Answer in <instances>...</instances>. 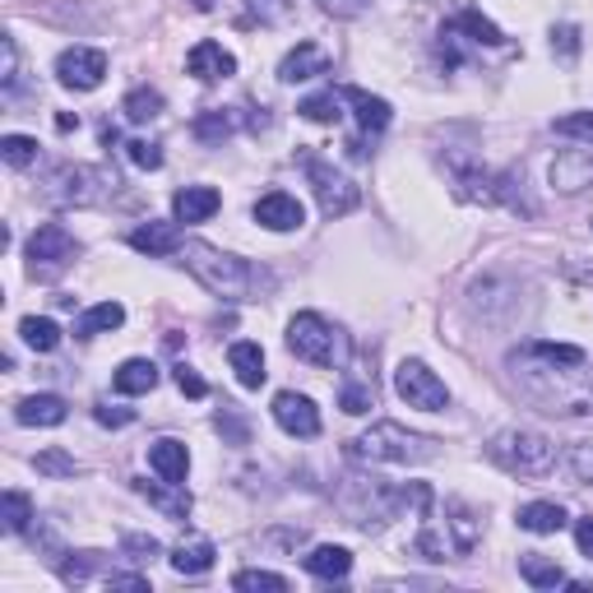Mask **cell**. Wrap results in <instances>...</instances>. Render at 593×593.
Returning <instances> with one entry per match:
<instances>
[{
	"instance_id": "obj_36",
	"label": "cell",
	"mask_w": 593,
	"mask_h": 593,
	"mask_svg": "<svg viewBox=\"0 0 593 593\" xmlns=\"http://www.w3.org/2000/svg\"><path fill=\"white\" fill-rule=\"evenodd\" d=\"M0 519H5L10 533H28V525L38 515H33V501L24 492H5V496H0Z\"/></svg>"
},
{
	"instance_id": "obj_5",
	"label": "cell",
	"mask_w": 593,
	"mask_h": 593,
	"mask_svg": "<svg viewBox=\"0 0 593 593\" xmlns=\"http://www.w3.org/2000/svg\"><path fill=\"white\" fill-rule=\"evenodd\" d=\"M487 459H492L496 468H505L510 478H547L556 468V445L547 441V436H538V431L510 427V431L492 436Z\"/></svg>"
},
{
	"instance_id": "obj_8",
	"label": "cell",
	"mask_w": 593,
	"mask_h": 593,
	"mask_svg": "<svg viewBox=\"0 0 593 593\" xmlns=\"http://www.w3.org/2000/svg\"><path fill=\"white\" fill-rule=\"evenodd\" d=\"M394 390L399 399H404L408 408H422V413H445L450 408V390H445V380L431 371L427 362H399V371H394Z\"/></svg>"
},
{
	"instance_id": "obj_51",
	"label": "cell",
	"mask_w": 593,
	"mask_h": 593,
	"mask_svg": "<svg viewBox=\"0 0 593 593\" xmlns=\"http://www.w3.org/2000/svg\"><path fill=\"white\" fill-rule=\"evenodd\" d=\"M218 431L228 436V441H237V445H247V422H241V417L232 413V408H223L218 413Z\"/></svg>"
},
{
	"instance_id": "obj_37",
	"label": "cell",
	"mask_w": 593,
	"mask_h": 593,
	"mask_svg": "<svg viewBox=\"0 0 593 593\" xmlns=\"http://www.w3.org/2000/svg\"><path fill=\"white\" fill-rule=\"evenodd\" d=\"M296 112H302L306 121H316V126H335V121L343 116V93H335V89H329V93H316V98H306Z\"/></svg>"
},
{
	"instance_id": "obj_2",
	"label": "cell",
	"mask_w": 593,
	"mask_h": 593,
	"mask_svg": "<svg viewBox=\"0 0 593 593\" xmlns=\"http://www.w3.org/2000/svg\"><path fill=\"white\" fill-rule=\"evenodd\" d=\"M181 255H186V269L200 278V288L214 292L218 302H260V296L274 292L269 269H260L232 251L209 247V241H186Z\"/></svg>"
},
{
	"instance_id": "obj_43",
	"label": "cell",
	"mask_w": 593,
	"mask_h": 593,
	"mask_svg": "<svg viewBox=\"0 0 593 593\" xmlns=\"http://www.w3.org/2000/svg\"><path fill=\"white\" fill-rule=\"evenodd\" d=\"M552 56H562V61L580 56V28H575V24H556L552 28Z\"/></svg>"
},
{
	"instance_id": "obj_21",
	"label": "cell",
	"mask_w": 593,
	"mask_h": 593,
	"mask_svg": "<svg viewBox=\"0 0 593 593\" xmlns=\"http://www.w3.org/2000/svg\"><path fill=\"white\" fill-rule=\"evenodd\" d=\"M343 102L357 112V126L366 130V135H380L394 121V112H390V102L386 98H376V93H366V89H343Z\"/></svg>"
},
{
	"instance_id": "obj_33",
	"label": "cell",
	"mask_w": 593,
	"mask_h": 593,
	"mask_svg": "<svg viewBox=\"0 0 593 593\" xmlns=\"http://www.w3.org/2000/svg\"><path fill=\"white\" fill-rule=\"evenodd\" d=\"M121 112H126L130 126H144V121H153L163 112V93L159 89H130L126 102H121Z\"/></svg>"
},
{
	"instance_id": "obj_55",
	"label": "cell",
	"mask_w": 593,
	"mask_h": 593,
	"mask_svg": "<svg viewBox=\"0 0 593 593\" xmlns=\"http://www.w3.org/2000/svg\"><path fill=\"white\" fill-rule=\"evenodd\" d=\"M75 126H79V116H70V112L56 116V130H75Z\"/></svg>"
},
{
	"instance_id": "obj_3",
	"label": "cell",
	"mask_w": 593,
	"mask_h": 593,
	"mask_svg": "<svg viewBox=\"0 0 593 593\" xmlns=\"http://www.w3.org/2000/svg\"><path fill=\"white\" fill-rule=\"evenodd\" d=\"M339 505L348 515V525H357L362 533H380L390 525V519H399V510L404 505H417V510H431V487L413 482V487H390L380 478H348L343 492H339Z\"/></svg>"
},
{
	"instance_id": "obj_7",
	"label": "cell",
	"mask_w": 593,
	"mask_h": 593,
	"mask_svg": "<svg viewBox=\"0 0 593 593\" xmlns=\"http://www.w3.org/2000/svg\"><path fill=\"white\" fill-rule=\"evenodd\" d=\"M116 190V177H108V172H98V167H56L47 177V195L56 200V204H98V200H108Z\"/></svg>"
},
{
	"instance_id": "obj_49",
	"label": "cell",
	"mask_w": 593,
	"mask_h": 593,
	"mask_svg": "<svg viewBox=\"0 0 593 593\" xmlns=\"http://www.w3.org/2000/svg\"><path fill=\"white\" fill-rule=\"evenodd\" d=\"M570 474L593 487V441H584V445L570 450Z\"/></svg>"
},
{
	"instance_id": "obj_48",
	"label": "cell",
	"mask_w": 593,
	"mask_h": 593,
	"mask_svg": "<svg viewBox=\"0 0 593 593\" xmlns=\"http://www.w3.org/2000/svg\"><path fill=\"white\" fill-rule=\"evenodd\" d=\"M93 417L102 427H130L135 422V408H121V404H108V399H102V404H93Z\"/></svg>"
},
{
	"instance_id": "obj_16",
	"label": "cell",
	"mask_w": 593,
	"mask_h": 593,
	"mask_svg": "<svg viewBox=\"0 0 593 593\" xmlns=\"http://www.w3.org/2000/svg\"><path fill=\"white\" fill-rule=\"evenodd\" d=\"M186 70L200 84H214V79L237 75V56H232V51H223L218 42H195V47H190V56H186Z\"/></svg>"
},
{
	"instance_id": "obj_53",
	"label": "cell",
	"mask_w": 593,
	"mask_h": 593,
	"mask_svg": "<svg viewBox=\"0 0 593 593\" xmlns=\"http://www.w3.org/2000/svg\"><path fill=\"white\" fill-rule=\"evenodd\" d=\"M575 543H580V552H584L589 562H593V515H589V519H580V525H575Z\"/></svg>"
},
{
	"instance_id": "obj_19",
	"label": "cell",
	"mask_w": 593,
	"mask_h": 593,
	"mask_svg": "<svg viewBox=\"0 0 593 593\" xmlns=\"http://www.w3.org/2000/svg\"><path fill=\"white\" fill-rule=\"evenodd\" d=\"M218 204H223V195L214 186H186V190H177V200H172V214H177V223H204L218 214Z\"/></svg>"
},
{
	"instance_id": "obj_41",
	"label": "cell",
	"mask_w": 593,
	"mask_h": 593,
	"mask_svg": "<svg viewBox=\"0 0 593 593\" xmlns=\"http://www.w3.org/2000/svg\"><path fill=\"white\" fill-rule=\"evenodd\" d=\"M556 135L566 139H584V144H593V112H570V116H556L552 121Z\"/></svg>"
},
{
	"instance_id": "obj_25",
	"label": "cell",
	"mask_w": 593,
	"mask_h": 593,
	"mask_svg": "<svg viewBox=\"0 0 593 593\" xmlns=\"http://www.w3.org/2000/svg\"><path fill=\"white\" fill-rule=\"evenodd\" d=\"M153 386H159V366H153L149 357L121 362L116 376H112V390H116V394H149Z\"/></svg>"
},
{
	"instance_id": "obj_30",
	"label": "cell",
	"mask_w": 593,
	"mask_h": 593,
	"mask_svg": "<svg viewBox=\"0 0 593 593\" xmlns=\"http://www.w3.org/2000/svg\"><path fill=\"white\" fill-rule=\"evenodd\" d=\"M121 325H126V306H121V302H98V306H89L75 320V335L93 339V335H102V329H121Z\"/></svg>"
},
{
	"instance_id": "obj_6",
	"label": "cell",
	"mask_w": 593,
	"mask_h": 593,
	"mask_svg": "<svg viewBox=\"0 0 593 593\" xmlns=\"http://www.w3.org/2000/svg\"><path fill=\"white\" fill-rule=\"evenodd\" d=\"M288 348L302 362L311 366H343L348 362V335L339 325H329L325 316L316 311H302V316H292L288 325Z\"/></svg>"
},
{
	"instance_id": "obj_11",
	"label": "cell",
	"mask_w": 593,
	"mask_h": 593,
	"mask_svg": "<svg viewBox=\"0 0 593 593\" xmlns=\"http://www.w3.org/2000/svg\"><path fill=\"white\" fill-rule=\"evenodd\" d=\"M75 255H79V241L70 237L61 223H42V228L28 237V265H33V274H38V269H61Z\"/></svg>"
},
{
	"instance_id": "obj_14",
	"label": "cell",
	"mask_w": 593,
	"mask_h": 593,
	"mask_svg": "<svg viewBox=\"0 0 593 593\" xmlns=\"http://www.w3.org/2000/svg\"><path fill=\"white\" fill-rule=\"evenodd\" d=\"M505 177H496V172H487V167H455V195L468 200V204H496L505 200Z\"/></svg>"
},
{
	"instance_id": "obj_52",
	"label": "cell",
	"mask_w": 593,
	"mask_h": 593,
	"mask_svg": "<svg viewBox=\"0 0 593 593\" xmlns=\"http://www.w3.org/2000/svg\"><path fill=\"white\" fill-rule=\"evenodd\" d=\"M325 14H335V20H353V14L366 10V0H320Z\"/></svg>"
},
{
	"instance_id": "obj_34",
	"label": "cell",
	"mask_w": 593,
	"mask_h": 593,
	"mask_svg": "<svg viewBox=\"0 0 593 593\" xmlns=\"http://www.w3.org/2000/svg\"><path fill=\"white\" fill-rule=\"evenodd\" d=\"M232 130H237V116L223 112V108L195 116V139H200V144H223V139H228Z\"/></svg>"
},
{
	"instance_id": "obj_9",
	"label": "cell",
	"mask_w": 593,
	"mask_h": 593,
	"mask_svg": "<svg viewBox=\"0 0 593 593\" xmlns=\"http://www.w3.org/2000/svg\"><path fill=\"white\" fill-rule=\"evenodd\" d=\"M306 177H311V190H316V200H320V214L325 218H343V214H353V209L362 204V190L343 177L339 167H329L320 159H311L306 163Z\"/></svg>"
},
{
	"instance_id": "obj_29",
	"label": "cell",
	"mask_w": 593,
	"mask_h": 593,
	"mask_svg": "<svg viewBox=\"0 0 593 593\" xmlns=\"http://www.w3.org/2000/svg\"><path fill=\"white\" fill-rule=\"evenodd\" d=\"M316 580H343L348 570H353V552L348 547H335V543H325L316 552H306V562H302Z\"/></svg>"
},
{
	"instance_id": "obj_45",
	"label": "cell",
	"mask_w": 593,
	"mask_h": 593,
	"mask_svg": "<svg viewBox=\"0 0 593 593\" xmlns=\"http://www.w3.org/2000/svg\"><path fill=\"white\" fill-rule=\"evenodd\" d=\"M126 153H130V163H135V167H144V172H159V167H163V149H159V144H149V139H130Z\"/></svg>"
},
{
	"instance_id": "obj_38",
	"label": "cell",
	"mask_w": 593,
	"mask_h": 593,
	"mask_svg": "<svg viewBox=\"0 0 593 593\" xmlns=\"http://www.w3.org/2000/svg\"><path fill=\"white\" fill-rule=\"evenodd\" d=\"M0 159H5L10 167H33V163H38V139L5 135V139H0Z\"/></svg>"
},
{
	"instance_id": "obj_17",
	"label": "cell",
	"mask_w": 593,
	"mask_h": 593,
	"mask_svg": "<svg viewBox=\"0 0 593 593\" xmlns=\"http://www.w3.org/2000/svg\"><path fill=\"white\" fill-rule=\"evenodd\" d=\"M65 399L61 394H28L14 404V422L20 427H61L65 422Z\"/></svg>"
},
{
	"instance_id": "obj_12",
	"label": "cell",
	"mask_w": 593,
	"mask_h": 593,
	"mask_svg": "<svg viewBox=\"0 0 593 593\" xmlns=\"http://www.w3.org/2000/svg\"><path fill=\"white\" fill-rule=\"evenodd\" d=\"M274 422L283 427L288 436H302V441L320 436V413H316V404H311L306 394H292V390L274 394Z\"/></svg>"
},
{
	"instance_id": "obj_22",
	"label": "cell",
	"mask_w": 593,
	"mask_h": 593,
	"mask_svg": "<svg viewBox=\"0 0 593 593\" xmlns=\"http://www.w3.org/2000/svg\"><path fill=\"white\" fill-rule=\"evenodd\" d=\"M445 529L455 533V556H468L478 547V538H482V519L474 505H464V501H445Z\"/></svg>"
},
{
	"instance_id": "obj_4",
	"label": "cell",
	"mask_w": 593,
	"mask_h": 593,
	"mask_svg": "<svg viewBox=\"0 0 593 593\" xmlns=\"http://www.w3.org/2000/svg\"><path fill=\"white\" fill-rule=\"evenodd\" d=\"M436 455H441L436 436H417L399 422H376L371 431L348 441V459L353 464H427Z\"/></svg>"
},
{
	"instance_id": "obj_40",
	"label": "cell",
	"mask_w": 593,
	"mask_h": 593,
	"mask_svg": "<svg viewBox=\"0 0 593 593\" xmlns=\"http://www.w3.org/2000/svg\"><path fill=\"white\" fill-rule=\"evenodd\" d=\"M33 468H38L42 478H75L79 474V464L65 455V450H42L38 459H33Z\"/></svg>"
},
{
	"instance_id": "obj_39",
	"label": "cell",
	"mask_w": 593,
	"mask_h": 593,
	"mask_svg": "<svg viewBox=\"0 0 593 593\" xmlns=\"http://www.w3.org/2000/svg\"><path fill=\"white\" fill-rule=\"evenodd\" d=\"M102 562V552H70V562H61L56 570H61V580L65 584H84L93 575V566Z\"/></svg>"
},
{
	"instance_id": "obj_1",
	"label": "cell",
	"mask_w": 593,
	"mask_h": 593,
	"mask_svg": "<svg viewBox=\"0 0 593 593\" xmlns=\"http://www.w3.org/2000/svg\"><path fill=\"white\" fill-rule=\"evenodd\" d=\"M505 371H510L515 390L525 394L538 413H552V417L593 413V371H589L584 348L529 339L505 357Z\"/></svg>"
},
{
	"instance_id": "obj_35",
	"label": "cell",
	"mask_w": 593,
	"mask_h": 593,
	"mask_svg": "<svg viewBox=\"0 0 593 593\" xmlns=\"http://www.w3.org/2000/svg\"><path fill=\"white\" fill-rule=\"evenodd\" d=\"M450 28H455V33H468V38L482 42V47H501V42H505V33H501L492 20H482L478 10H459V20L450 24Z\"/></svg>"
},
{
	"instance_id": "obj_28",
	"label": "cell",
	"mask_w": 593,
	"mask_h": 593,
	"mask_svg": "<svg viewBox=\"0 0 593 593\" xmlns=\"http://www.w3.org/2000/svg\"><path fill=\"white\" fill-rule=\"evenodd\" d=\"M519 529H529V533H562L566 529V510L556 501H529V505H519Z\"/></svg>"
},
{
	"instance_id": "obj_32",
	"label": "cell",
	"mask_w": 593,
	"mask_h": 593,
	"mask_svg": "<svg viewBox=\"0 0 593 593\" xmlns=\"http://www.w3.org/2000/svg\"><path fill=\"white\" fill-rule=\"evenodd\" d=\"M20 339L33 348V353H51L61 343V325L47 320V316H24L20 320Z\"/></svg>"
},
{
	"instance_id": "obj_46",
	"label": "cell",
	"mask_w": 593,
	"mask_h": 593,
	"mask_svg": "<svg viewBox=\"0 0 593 593\" xmlns=\"http://www.w3.org/2000/svg\"><path fill=\"white\" fill-rule=\"evenodd\" d=\"M121 552H130V562H153L163 547H159V538H149V533H126L121 538Z\"/></svg>"
},
{
	"instance_id": "obj_44",
	"label": "cell",
	"mask_w": 593,
	"mask_h": 593,
	"mask_svg": "<svg viewBox=\"0 0 593 593\" xmlns=\"http://www.w3.org/2000/svg\"><path fill=\"white\" fill-rule=\"evenodd\" d=\"M232 589H288V580L283 575H274V570H237Z\"/></svg>"
},
{
	"instance_id": "obj_15",
	"label": "cell",
	"mask_w": 593,
	"mask_h": 593,
	"mask_svg": "<svg viewBox=\"0 0 593 593\" xmlns=\"http://www.w3.org/2000/svg\"><path fill=\"white\" fill-rule=\"evenodd\" d=\"M552 186L562 190V195H580L584 186H593V153H589V149H566V153H556V163H552Z\"/></svg>"
},
{
	"instance_id": "obj_47",
	"label": "cell",
	"mask_w": 593,
	"mask_h": 593,
	"mask_svg": "<svg viewBox=\"0 0 593 593\" xmlns=\"http://www.w3.org/2000/svg\"><path fill=\"white\" fill-rule=\"evenodd\" d=\"M14 79H20V47H14V38L5 33V38H0V84L14 89Z\"/></svg>"
},
{
	"instance_id": "obj_20",
	"label": "cell",
	"mask_w": 593,
	"mask_h": 593,
	"mask_svg": "<svg viewBox=\"0 0 593 593\" xmlns=\"http://www.w3.org/2000/svg\"><path fill=\"white\" fill-rule=\"evenodd\" d=\"M149 468L159 474L163 482H186V468H190V450L181 441H172V436H163V441L149 445Z\"/></svg>"
},
{
	"instance_id": "obj_24",
	"label": "cell",
	"mask_w": 593,
	"mask_h": 593,
	"mask_svg": "<svg viewBox=\"0 0 593 593\" xmlns=\"http://www.w3.org/2000/svg\"><path fill=\"white\" fill-rule=\"evenodd\" d=\"M130 247L139 255H172V251H181V232H177V223H144V228L130 232Z\"/></svg>"
},
{
	"instance_id": "obj_27",
	"label": "cell",
	"mask_w": 593,
	"mask_h": 593,
	"mask_svg": "<svg viewBox=\"0 0 593 593\" xmlns=\"http://www.w3.org/2000/svg\"><path fill=\"white\" fill-rule=\"evenodd\" d=\"M218 547L209 543V538H181L177 547H172V570L177 575H204L209 566H214Z\"/></svg>"
},
{
	"instance_id": "obj_31",
	"label": "cell",
	"mask_w": 593,
	"mask_h": 593,
	"mask_svg": "<svg viewBox=\"0 0 593 593\" xmlns=\"http://www.w3.org/2000/svg\"><path fill=\"white\" fill-rule=\"evenodd\" d=\"M519 575H525V584H533V589L566 584V570L556 566V562H547L543 552H525V556H519Z\"/></svg>"
},
{
	"instance_id": "obj_18",
	"label": "cell",
	"mask_w": 593,
	"mask_h": 593,
	"mask_svg": "<svg viewBox=\"0 0 593 593\" xmlns=\"http://www.w3.org/2000/svg\"><path fill=\"white\" fill-rule=\"evenodd\" d=\"M329 70V51L316 47V42H302L296 51H288L283 65H278V79L283 84H302V79H316Z\"/></svg>"
},
{
	"instance_id": "obj_26",
	"label": "cell",
	"mask_w": 593,
	"mask_h": 593,
	"mask_svg": "<svg viewBox=\"0 0 593 593\" xmlns=\"http://www.w3.org/2000/svg\"><path fill=\"white\" fill-rule=\"evenodd\" d=\"M228 366L237 371V380L247 390L265 386V348H260V343H232L228 348Z\"/></svg>"
},
{
	"instance_id": "obj_13",
	"label": "cell",
	"mask_w": 593,
	"mask_h": 593,
	"mask_svg": "<svg viewBox=\"0 0 593 593\" xmlns=\"http://www.w3.org/2000/svg\"><path fill=\"white\" fill-rule=\"evenodd\" d=\"M255 223L269 232H292L306 223V209L296 195H288V190H269V195L255 200Z\"/></svg>"
},
{
	"instance_id": "obj_54",
	"label": "cell",
	"mask_w": 593,
	"mask_h": 593,
	"mask_svg": "<svg viewBox=\"0 0 593 593\" xmlns=\"http://www.w3.org/2000/svg\"><path fill=\"white\" fill-rule=\"evenodd\" d=\"M108 589H149V575H108Z\"/></svg>"
},
{
	"instance_id": "obj_23",
	"label": "cell",
	"mask_w": 593,
	"mask_h": 593,
	"mask_svg": "<svg viewBox=\"0 0 593 593\" xmlns=\"http://www.w3.org/2000/svg\"><path fill=\"white\" fill-rule=\"evenodd\" d=\"M135 492L144 496L149 505H159V510L167 519H190V492H186V482H163V487H153V482H135Z\"/></svg>"
},
{
	"instance_id": "obj_50",
	"label": "cell",
	"mask_w": 593,
	"mask_h": 593,
	"mask_svg": "<svg viewBox=\"0 0 593 593\" xmlns=\"http://www.w3.org/2000/svg\"><path fill=\"white\" fill-rule=\"evenodd\" d=\"M172 376H177V390H181L186 399H204V394H209V386H204V380L195 376V366H186V362H181Z\"/></svg>"
},
{
	"instance_id": "obj_10",
	"label": "cell",
	"mask_w": 593,
	"mask_h": 593,
	"mask_svg": "<svg viewBox=\"0 0 593 593\" xmlns=\"http://www.w3.org/2000/svg\"><path fill=\"white\" fill-rule=\"evenodd\" d=\"M56 79L75 93H93L108 79V56L98 47H65L56 56Z\"/></svg>"
},
{
	"instance_id": "obj_42",
	"label": "cell",
	"mask_w": 593,
	"mask_h": 593,
	"mask_svg": "<svg viewBox=\"0 0 593 593\" xmlns=\"http://www.w3.org/2000/svg\"><path fill=\"white\" fill-rule=\"evenodd\" d=\"M339 408L343 413H366V408H376V386H343L339 390Z\"/></svg>"
}]
</instances>
